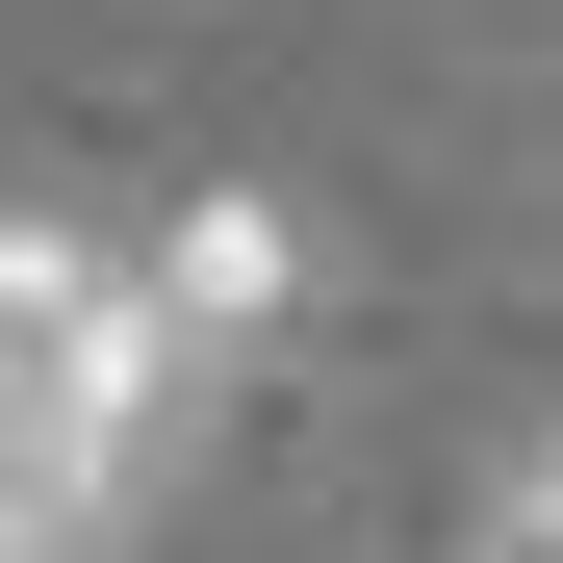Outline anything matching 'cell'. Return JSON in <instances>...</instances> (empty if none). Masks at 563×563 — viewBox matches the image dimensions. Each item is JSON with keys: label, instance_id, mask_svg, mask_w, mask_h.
Listing matches in <instances>:
<instances>
[{"label": "cell", "instance_id": "1", "mask_svg": "<svg viewBox=\"0 0 563 563\" xmlns=\"http://www.w3.org/2000/svg\"><path fill=\"white\" fill-rule=\"evenodd\" d=\"M154 308L206 333V358H256L282 308H308V206H256V179H206V206L154 231Z\"/></svg>", "mask_w": 563, "mask_h": 563}, {"label": "cell", "instance_id": "2", "mask_svg": "<svg viewBox=\"0 0 563 563\" xmlns=\"http://www.w3.org/2000/svg\"><path fill=\"white\" fill-rule=\"evenodd\" d=\"M77 308H103V256H77L52 206H0V385H26V358H77Z\"/></svg>", "mask_w": 563, "mask_h": 563}, {"label": "cell", "instance_id": "3", "mask_svg": "<svg viewBox=\"0 0 563 563\" xmlns=\"http://www.w3.org/2000/svg\"><path fill=\"white\" fill-rule=\"evenodd\" d=\"M512 563H563V435H538V487H512Z\"/></svg>", "mask_w": 563, "mask_h": 563}]
</instances>
